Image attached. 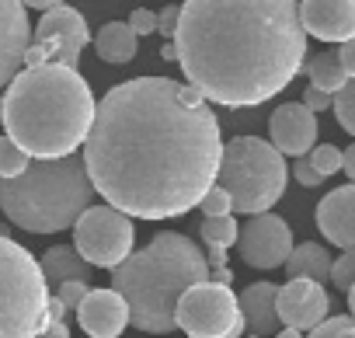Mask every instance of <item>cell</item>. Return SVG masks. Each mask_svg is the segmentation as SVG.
Listing matches in <instances>:
<instances>
[{"mask_svg":"<svg viewBox=\"0 0 355 338\" xmlns=\"http://www.w3.org/2000/svg\"><path fill=\"white\" fill-rule=\"evenodd\" d=\"M199 237L209 244V248H234L241 241V223L237 217H220V220H202L199 227Z\"/></svg>","mask_w":355,"mask_h":338,"instance_id":"obj_23","label":"cell"},{"mask_svg":"<svg viewBox=\"0 0 355 338\" xmlns=\"http://www.w3.org/2000/svg\"><path fill=\"white\" fill-rule=\"evenodd\" d=\"M32 35L35 32L28 25V8L21 0H0V91L25 70Z\"/></svg>","mask_w":355,"mask_h":338,"instance_id":"obj_14","label":"cell"},{"mask_svg":"<svg viewBox=\"0 0 355 338\" xmlns=\"http://www.w3.org/2000/svg\"><path fill=\"white\" fill-rule=\"evenodd\" d=\"M275 338H306L303 331H296V328H279V335Z\"/></svg>","mask_w":355,"mask_h":338,"instance_id":"obj_41","label":"cell"},{"mask_svg":"<svg viewBox=\"0 0 355 338\" xmlns=\"http://www.w3.org/2000/svg\"><path fill=\"white\" fill-rule=\"evenodd\" d=\"M251 338H258V335H251Z\"/></svg>","mask_w":355,"mask_h":338,"instance_id":"obj_44","label":"cell"},{"mask_svg":"<svg viewBox=\"0 0 355 338\" xmlns=\"http://www.w3.org/2000/svg\"><path fill=\"white\" fill-rule=\"evenodd\" d=\"M206 258H209V265H213V269H227V251H223V248H209V255H206Z\"/></svg>","mask_w":355,"mask_h":338,"instance_id":"obj_38","label":"cell"},{"mask_svg":"<svg viewBox=\"0 0 355 338\" xmlns=\"http://www.w3.org/2000/svg\"><path fill=\"white\" fill-rule=\"evenodd\" d=\"M223 146L220 119L192 84L132 77L98 101L84 164L108 206L139 220H174L220 182Z\"/></svg>","mask_w":355,"mask_h":338,"instance_id":"obj_1","label":"cell"},{"mask_svg":"<svg viewBox=\"0 0 355 338\" xmlns=\"http://www.w3.org/2000/svg\"><path fill=\"white\" fill-rule=\"evenodd\" d=\"M317 171L324 175V178H331V175H338V171H345V150H338L334 143H317L313 146V153L306 157Z\"/></svg>","mask_w":355,"mask_h":338,"instance_id":"obj_25","label":"cell"},{"mask_svg":"<svg viewBox=\"0 0 355 338\" xmlns=\"http://www.w3.org/2000/svg\"><path fill=\"white\" fill-rule=\"evenodd\" d=\"M199 210H202V217H206V220H220V217H234V199H230V192H227V189H220V185H213V189L206 192V199L199 203Z\"/></svg>","mask_w":355,"mask_h":338,"instance_id":"obj_26","label":"cell"},{"mask_svg":"<svg viewBox=\"0 0 355 338\" xmlns=\"http://www.w3.org/2000/svg\"><path fill=\"white\" fill-rule=\"evenodd\" d=\"M94 53H98V60H105V63H112V67H122V63L136 60V53H139V35L129 28V22H108V25H101L98 35H94Z\"/></svg>","mask_w":355,"mask_h":338,"instance_id":"obj_20","label":"cell"},{"mask_svg":"<svg viewBox=\"0 0 355 338\" xmlns=\"http://www.w3.org/2000/svg\"><path fill=\"white\" fill-rule=\"evenodd\" d=\"M303 70H306V77H310V87L327 91V94H338V91H345V84H348V74H345V67H341L338 49H334V53L324 49V53L310 56Z\"/></svg>","mask_w":355,"mask_h":338,"instance_id":"obj_22","label":"cell"},{"mask_svg":"<svg viewBox=\"0 0 355 338\" xmlns=\"http://www.w3.org/2000/svg\"><path fill=\"white\" fill-rule=\"evenodd\" d=\"M345 171H348V178L355 182V143L345 150Z\"/></svg>","mask_w":355,"mask_h":338,"instance_id":"obj_39","label":"cell"},{"mask_svg":"<svg viewBox=\"0 0 355 338\" xmlns=\"http://www.w3.org/2000/svg\"><path fill=\"white\" fill-rule=\"evenodd\" d=\"M348 310H352V317H355V286L348 289Z\"/></svg>","mask_w":355,"mask_h":338,"instance_id":"obj_42","label":"cell"},{"mask_svg":"<svg viewBox=\"0 0 355 338\" xmlns=\"http://www.w3.org/2000/svg\"><path fill=\"white\" fill-rule=\"evenodd\" d=\"M178 25H182V4H164V11L157 15V32H160L167 42H174Z\"/></svg>","mask_w":355,"mask_h":338,"instance_id":"obj_30","label":"cell"},{"mask_svg":"<svg viewBox=\"0 0 355 338\" xmlns=\"http://www.w3.org/2000/svg\"><path fill=\"white\" fill-rule=\"evenodd\" d=\"M293 178L303 185V189H317L320 182H324V175L317 171V167L306 160V157H300V160H293Z\"/></svg>","mask_w":355,"mask_h":338,"instance_id":"obj_31","label":"cell"},{"mask_svg":"<svg viewBox=\"0 0 355 338\" xmlns=\"http://www.w3.org/2000/svg\"><path fill=\"white\" fill-rule=\"evenodd\" d=\"M160 60L178 63V46H174V42H164V46H160Z\"/></svg>","mask_w":355,"mask_h":338,"instance_id":"obj_40","label":"cell"},{"mask_svg":"<svg viewBox=\"0 0 355 338\" xmlns=\"http://www.w3.org/2000/svg\"><path fill=\"white\" fill-rule=\"evenodd\" d=\"M331 286L348 293L355 286V251H341V258H334V269H331Z\"/></svg>","mask_w":355,"mask_h":338,"instance_id":"obj_29","label":"cell"},{"mask_svg":"<svg viewBox=\"0 0 355 338\" xmlns=\"http://www.w3.org/2000/svg\"><path fill=\"white\" fill-rule=\"evenodd\" d=\"M303 105H306L310 112H327V108H334V98H331L327 91L306 87V91H303Z\"/></svg>","mask_w":355,"mask_h":338,"instance_id":"obj_34","label":"cell"},{"mask_svg":"<svg viewBox=\"0 0 355 338\" xmlns=\"http://www.w3.org/2000/svg\"><path fill=\"white\" fill-rule=\"evenodd\" d=\"M178 331L189 338H244L248 321L241 314V296L220 282H199L178 300Z\"/></svg>","mask_w":355,"mask_h":338,"instance_id":"obj_8","label":"cell"},{"mask_svg":"<svg viewBox=\"0 0 355 338\" xmlns=\"http://www.w3.org/2000/svg\"><path fill=\"white\" fill-rule=\"evenodd\" d=\"M241 314L248 321V328L265 338V335H279V286L275 282H251L241 293Z\"/></svg>","mask_w":355,"mask_h":338,"instance_id":"obj_18","label":"cell"},{"mask_svg":"<svg viewBox=\"0 0 355 338\" xmlns=\"http://www.w3.org/2000/svg\"><path fill=\"white\" fill-rule=\"evenodd\" d=\"M28 167H32V157L11 136H0V178H18Z\"/></svg>","mask_w":355,"mask_h":338,"instance_id":"obj_24","label":"cell"},{"mask_svg":"<svg viewBox=\"0 0 355 338\" xmlns=\"http://www.w3.org/2000/svg\"><path fill=\"white\" fill-rule=\"evenodd\" d=\"M331 269H334L331 251L324 244H317V241L296 244L289 262H286V276L289 279H310V282H320V286L331 282Z\"/></svg>","mask_w":355,"mask_h":338,"instance_id":"obj_21","label":"cell"},{"mask_svg":"<svg viewBox=\"0 0 355 338\" xmlns=\"http://www.w3.org/2000/svg\"><path fill=\"white\" fill-rule=\"evenodd\" d=\"M178 67L206 101L258 108L306 67L300 0H185Z\"/></svg>","mask_w":355,"mask_h":338,"instance_id":"obj_2","label":"cell"},{"mask_svg":"<svg viewBox=\"0 0 355 338\" xmlns=\"http://www.w3.org/2000/svg\"><path fill=\"white\" fill-rule=\"evenodd\" d=\"M91 293V286L87 282H63V286H56V296L67 303V310H77L80 303H84V296Z\"/></svg>","mask_w":355,"mask_h":338,"instance_id":"obj_32","label":"cell"},{"mask_svg":"<svg viewBox=\"0 0 355 338\" xmlns=\"http://www.w3.org/2000/svg\"><path fill=\"white\" fill-rule=\"evenodd\" d=\"M334 115H338L341 129H345L348 136H355V81H348L345 91L334 94Z\"/></svg>","mask_w":355,"mask_h":338,"instance_id":"obj_27","label":"cell"},{"mask_svg":"<svg viewBox=\"0 0 355 338\" xmlns=\"http://www.w3.org/2000/svg\"><path fill=\"white\" fill-rule=\"evenodd\" d=\"M98 101L80 70L63 63L25 67L4 87V133L32 157L56 160L77 153L94 126Z\"/></svg>","mask_w":355,"mask_h":338,"instance_id":"obj_3","label":"cell"},{"mask_svg":"<svg viewBox=\"0 0 355 338\" xmlns=\"http://www.w3.org/2000/svg\"><path fill=\"white\" fill-rule=\"evenodd\" d=\"M39 338H70V328H67V321H49Z\"/></svg>","mask_w":355,"mask_h":338,"instance_id":"obj_36","label":"cell"},{"mask_svg":"<svg viewBox=\"0 0 355 338\" xmlns=\"http://www.w3.org/2000/svg\"><path fill=\"white\" fill-rule=\"evenodd\" d=\"M327 317H331V300H327V289L320 282L289 279L286 286H279V321L286 328H296V331L310 335Z\"/></svg>","mask_w":355,"mask_h":338,"instance_id":"obj_13","label":"cell"},{"mask_svg":"<svg viewBox=\"0 0 355 338\" xmlns=\"http://www.w3.org/2000/svg\"><path fill=\"white\" fill-rule=\"evenodd\" d=\"M209 279L213 265L206 251L178 230L153 234L146 248L132 251L119 269H112V289L129 303L132 328L146 335L178 331V300Z\"/></svg>","mask_w":355,"mask_h":338,"instance_id":"obj_4","label":"cell"},{"mask_svg":"<svg viewBox=\"0 0 355 338\" xmlns=\"http://www.w3.org/2000/svg\"><path fill=\"white\" fill-rule=\"evenodd\" d=\"M286 182H289V167L282 153L272 146V140H261V136L227 140L216 185L230 192L237 217L272 213V206L286 192Z\"/></svg>","mask_w":355,"mask_h":338,"instance_id":"obj_6","label":"cell"},{"mask_svg":"<svg viewBox=\"0 0 355 338\" xmlns=\"http://www.w3.org/2000/svg\"><path fill=\"white\" fill-rule=\"evenodd\" d=\"M129 28L143 39V35H153L157 32V15L153 11H146V8H136L132 15H129Z\"/></svg>","mask_w":355,"mask_h":338,"instance_id":"obj_33","label":"cell"},{"mask_svg":"<svg viewBox=\"0 0 355 338\" xmlns=\"http://www.w3.org/2000/svg\"><path fill=\"white\" fill-rule=\"evenodd\" d=\"M91 42L87 22L77 8H53L39 18V28L32 35V49L25 56V67H42V63H63L73 67L80 63L84 46Z\"/></svg>","mask_w":355,"mask_h":338,"instance_id":"obj_10","label":"cell"},{"mask_svg":"<svg viewBox=\"0 0 355 338\" xmlns=\"http://www.w3.org/2000/svg\"><path fill=\"white\" fill-rule=\"evenodd\" d=\"M293 248H296L293 230L275 213H258V217H248V223H241L237 251L251 269H279L289 262Z\"/></svg>","mask_w":355,"mask_h":338,"instance_id":"obj_11","label":"cell"},{"mask_svg":"<svg viewBox=\"0 0 355 338\" xmlns=\"http://www.w3.org/2000/svg\"><path fill=\"white\" fill-rule=\"evenodd\" d=\"M77 321L91 338H119L132 324V314H129V303L122 300V293L91 289L84 296V303L77 307Z\"/></svg>","mask_w":355,"mask_h":338,"instance_id":"obj_16","label":"cell"},{"mask_svg":"<svg viewBox=\"0 0 355 338\" xmlns=\"http://www.w3.org/2000/svg\"><path fill=\"white\" fill-rule=\"evenodd\" d=\"M94 182L87 175L84 153L32 160L18 178H0V210L28 234H60L94 206Z\"/></svg>","mask_w":355,"mask_h":338,"instance_id":"obj_5","label":"cell"},{"mask_svg":"<svg viewBox=\"0 0 355 338\" xmlns=\"http://www.w3.org/2000/svg\"><path fill=\"white\" fill-rule=\"evenodd\" d=\"M300 18L306 35L320 42H348L355 39V0H303Z\"/></svg>","mask_w":355,"mask_h":338,"instance_id":"obj_15","label":"cell"},{"mask_svg":"<svg viewBox=\"0 0 355 338\" xmlns=\"http://www.w3.org/2000/svg\"><path fill=\"white\" fill-rule=\"evenodd\" d=\"M0 119H4V91H0Z\"/></svg>","mask_w":355,"mask_h":338,"instance_id":"obj_43","label":"cell"},{"mask_svg":"<svg viewBox=\"0 0 355 338\" xmlns=\"http://www.w3.org/2000/svg\"><path fill=\"white\" fill-rule=\"evenodd\" d=\"M25 8H35V11H53V8H63L67 0H21Z\"/></svg>","mask_w":355,"mask_h":338,"instance_id":"obj_37","label":"cell"},{"mask_svg":"<svg viewBox=\"0 0 355 338\" xmlns=\"http://www.w3.org/2000/svg\"><path fill=\"white\" fill-rule=\"evenodd\" d=\"M317 227L331 241V248L355 251V182L331 189L317 203Z\"/></svg>","mask_w":355,"mask_h":338,"instance_id":"obj_17","label":"cell"},{"mask_svg":"<svg viewBox=\"0 0 355 338\" xmlns=\"http://www.w3.org/2000/svg\"><path fill=\"white\" fill-rule=\"evenodd\" d=\"M49 300L39 258L0 237V338H39L49 324Z\"/></svg>","mask_w":355,"mask_h":338,"instance_id":"obj_7","label":"cell"},{"mask_svg":"<svg viewBox=\"0 0 355 338\" xmlns=\"http://www.w3.org/2000/svg\"><path fill=\"white\" fill-rule=\"evenodd\" d=\"M317 112H310L303 101L275 105V112L268 115V136L282 157H310L317 146Z\"/></svg>","mask_w":355,"mask_h":338,"instance_id":"obj_12","label":"cell"},{"mask_svg":"<svg viewBox=\"0 0 355 338\" xmlns=\"http://www.w3.org/2000/svg\"><path fill=\"white\" fill-rule=\"evenodd\" d=\"M306 338H355V317L352 314H338L327 317L320 328H313Z\"/></svg>","mask_w":355,"mask_h":338,"instance_id":"obj_28","label":"cell"},{"mask_svg":"<svg viewBox=\"0 0 355 338\" xmlns=\"http://www.w3.org/2000/svg\"><path fill=\"white\" fill-rule=\"evenodd\" d=\"M132 241H136L132 217H125L108 203L91 206L73 227V248L94 269H119L132 255Z\"/></svg>","mask_w":355,"mask_h":338,"instance_id":"obj_9","label":"cell"},{"mask_svg":"<svg viewBox=\"0 0 355 338\" xmlns=\"http://www.w3.org/2000/svg\"><path fill=\"white\" fill-rule=\"evenodd\" d=\"M42 272H46V282L49 286H63V282H87L94 279V265L84 262V255L73 248V244H56L49 248L42 258H39Z\"/></svg>","mask_w":355,"mask_h":338,"instance_id":"obj_19","label":"cell"},{"mask_svg":"<svg viewBox=\"0 0 355 338\" xmlns=\"http://www.w3.org/2000/svg\"><path fill=\"white\" fill-rule=\"evenodd\" d=\"M338 56H341V67H345V74H348V81H355V39H348V42H341V49H338Z\"/></svg>","mask_w":355,"mask_h":338,"instance_id":"obj_35","label":"cell"}]
</instances>
